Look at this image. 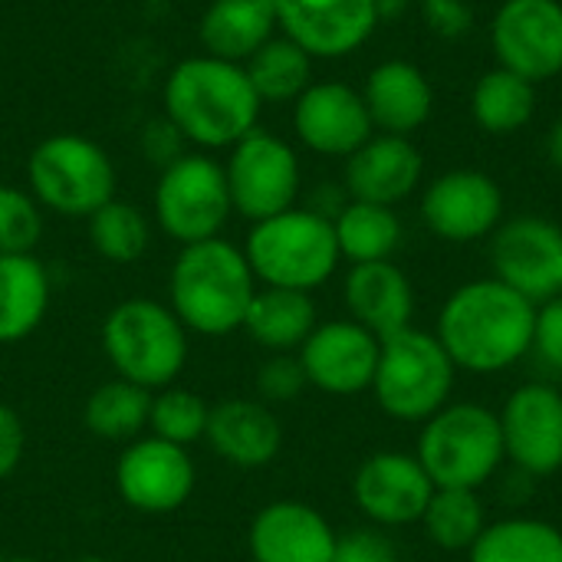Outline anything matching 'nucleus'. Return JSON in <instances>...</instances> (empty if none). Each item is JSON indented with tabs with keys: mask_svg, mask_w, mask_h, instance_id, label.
I'll return each mask as SVG.
<instances>
[{
	"mask_svg": "<svg viewBox=\"0 0 562 562\" xmlns=\"http://www.w3.org/2000/svg\"><path fill=\"white\" fill-rule=\"evenodd\" d=\"M342 300L349 319H356L379 339L408 329L415 316V286L408 273L392 260L352 263L342 280Z\"/></svg>",
	"mask_w": 562,
	"mask_h": 562,
	"instance_id": "23",
	"label": "nucleus"
},
{
	"mask_svg": "<svg viewBox=\"0 0 562 562\" xmlns=\"http://www.w3.org/2000/svg\"><path fill=\"white\" fill-rule=\"evenodd\" d=\"M0 562H43V560H36V557H10V560H0Z\"/></svg>",
	"mask_w": 562,
	"mask_h": 562,
	"instance_id": "46",
	"label": "nucleus"
},
{
	"mask_svg": "<svg viewBox=\"0 0 562 562\" xmlns=\"http://www.w3.org/2000/svg\"><path fill=\"white\" fill-rule=\"evenodd\" d=\"M165 119L198 148H234L260 122V95L240 63L217 56L181 59L161 89Z\"/></svg>",
	"mask_w": 562,
	"mask_h": 562,
	"instance_id": "2",
	"label": "nucleus"
},
{
	"mask_svg": "<svg viewBox=\"0 0 562 562\" xmlns=\"http://www.w3.org/2000/svg\"><path fill=\"white\" fill-rule=\"evenodd\" d=\"M234 214L224 165L211 155H181L175 165L161 168L155 184V217L158 227L181 247L221 237Z\"/></svg>",
	"mask_w": 562,
	"mask_h": 562,
	"instance_id": "9",
	"label": "nucleus"
},
{
	"mask_svg": "<svg viewBox=\"0 0 562 562\" xmlns=\"http://www.w3.org/2000/svg\"><path fill=\"white\" fill-rule=\"evenodd\" d=\"M227 151L231 155L224 161V175L234 214L257 224L296 207V198L303 191V168L290 142L273 132L254 128Z\"/></svg>",
	"mask_w": 562,
	"mask_h": 562,
	"instance_id": "10",
	"label": "nucleus"
},
{
	"mask_svg": "<svg viewBox=\"0 0 562 562\" xmlns=\"http://www.w3.org/2000/svg\"><path fill=\"white\" fill-rule=\"evenodd\" d=\"M244 69L260 102H270V105L296 102L313 86V56L303 46H296L290 36L267 40L244 63Z\"/></svg>",
	"mask_w": 562,
	"mask_h": 562,
	"instance_id": "32",
	"label": "nucleus"
},
{
	"mask_svg": "<svg viewBox=\"0 0 562 562\" xmlns=\"http://www.w3.org/2000/svg\"><path fill=\"white\" fill-rule=\"evenodd\" d=\"M547 369L562 375V296H553L537 306V326H533V349Z\"/></svg>",
	"mask_w": 562,
	"mask_h": 562,
	"instance_id": "39",
	"label": "nucleus"
},
{
	"mask_svg": "<svg viewBox=\"0 0 562 562\" xmlns=\"http://www.w3.org/2000/svg\"><path fill=\"white\" fill-rule=\"evenodd\" d=\"M468 562H562V530L537 517H507L487 524L468 550Z\"/></svg>",
	"mask_w": 562,
	"mask_h": 562,
	"instance_id": "31",
	"label": "nucleus"
},
{
	"mask_svg": "<svg viewBox=\"0 0 562 562\" xmlns=\"http://www.w3.org/2000/svg\"><path fill=\"white\" fill-rule=\"evenodd\" d=\"M491 263L497 280H504L537 306L560 296L562 227L537 214L504 221L491 234Z\"/></svg>",
	"mask_w": 562,
	"mask_h": 562,
	"instance_id": "12",
	"label": "nucleus"
},
{
	"mask_svg": "<svg viewBox=\"0 0 562 562\" xmlns=\"http://www.w3.org/2000/svg\"><path fill=\"white\" fill-rule=\"evenodd\" d=\"M26 454V425L16 408L0 402V481L16 474Z\"/></svg>",
	"mask_w": 562,
	"mask_h": 562,
	"instance_id": "42",
	"label": "nucleus"
},
{
	"mask_svg": "<svg viewBox=\"0 0 562 562\" xmlns=\"http://www.w3.org/2000/svg\"><path fill=\"white\" fill-rule=\"evenodd\" d=\"M454 375L458 366L451 362L438 336L408 326L382 339L379 369L369 392L389 418L425 425L451 402Z\"/></svg>",
	"mask_w": 562,
	"mask_h": 562,
	"instance_id": "7",
	"label": "nucleus"
},
{
	"mask_svg": "<svg viewBox=\"0 0 562 562\" xmlns=\"http://www.w3.org/2000/svg\"><path fill=\"white\" fill-rule=\"evenodd\" d=\"M247 263L260 286L313 293L333 280L342 263L333 221L310 207H290L257 221L244 240Z\"/></svg>",
	"mask_w": 562,
	"mask_h": 562,
	"instance_id": "5",
	"label": "nucleus"
},
{
	"mask_svg": "<svg viewBox=\"0 0 562 562\" xmlns=\"http://www.w3.org/2000/svg\"><path fill=\"white\" fill-rule=\"evenodd\" d=\"M204 441L224 464L257 471L277 461L283 448V425L260 398H221L211 405Z\"/></svg>",
	"mask_w": 562,
	"mask_h": 562,
	"instance_id": "22",
	"label": "nucleus"
},
{
	"mask_svg": "<svg viewBox=\"0 0 562 562\" xmlns=\"http://www.w3.org/2000/svg\"><path fill=\"white\" fill-rule=\"evenodd\" d=\"M273 36H277L273 0H214L198 23V40L204 53L240 66Z\"/></svg>",
	"mask_w": 562,
	"mask_h": 562,
	"instance_id": "26",
	"label": "nucleus"
},
{
	"mask_svg": "<svg viewBox=\"0 0 562 562\" xmlns=\"http://www.w3.org/2000/svg\"><path fill=\"white\" fill-rule=\"evenodd\" d=\"M362 99L372 125L385 135L412 138V132H418L435 112L431 79L425 76L422 66L408 59L379 63L362 86Z\"/></svg>",
	"mask_w": 562,
	"mask_h": 562,
	"instance_id": "24",
	"label": "nucleus"
},
{
	"mask_svg": "<svg viewBox=\"0 0 562 562\" xmlns=\"http://www.w3.org/2000/svg\"><path fill=\"white\" fill-rule=\"evenodd\" d=\"M277 30L303 46L313 59H342L362 49L379 13L372 0H273Z\"/></svg>",
	"mask_w": 562,
	"mask_h": 562,
	"instance_id": "18",
	"label": "nucleus"
},
{
	"mask_svg": "<svg viewBox=\"0 0 562 562\" xmlns=\"http://www.w3.org/2000/svg\"><path fill=\"white\" fill-rule=\"evenodd\" d=\"M198 487V468L188 448L142 435L119 451L115 491L122 504L142 517H168L181 510Z\"/></svg>",
	"mask_w": 562,
	"mask_h": 562,
	"instance_id": "11",
	"label": "nucleus"
},
{
	"mask_svg": "<svg viewBox=\"0 0 562 562\" xmlns=\"http://www.w3.org/2000/svg\"><path fill=\"white\" fill-rule=\"evenodd\" d=\"M293 132L310 151L323 158H349L375 135V125L362 92L329 79L313 82L293 102Z\"/></svg>",
	"mask_w": 562,
	"mask_h": 562,
	"instance_id": "19",
	"label": "nucleus"
},
{
	"mask_svg": "<svg viewBox=\"0 0 562 562\" xmlns=\"http://www.w3.org/2000/svg\"><path fill=\"white\" fill-rule=\"evenodd\" d=\"M151 392L125 379H109L95 385L82 405V425L99 441L128 445L148 431Z\"/></svg>",
	"mask_w": 562,
	"mask_h": 562,
	"instance_id": "29",
	"label": "nucleus"
},
{
	"mask_svg": "<svg viewBox=\"0 0 562 562\" xmlns=\"http://www.w3.org/2000/svg\"><path fill=\"white\" fill-rule=\"evenodd\" d=\"M316 326H319V313L313 293L257 286L240 329L250 336L254 346L267 352H300V346L310 339Z\"/></svg>",
	"mask_w": 562,
	"mask_h": 562,
	"instance_id": "27",
	"label": "nucleus"
},
{
	"mask_svg": "<svg viewBox=\"0 0 562 562\" xmlns=\"http://www.w3.org/2000/svg\"><path fill=\"white\" fill-rule=\"evenodd\" d=\"M547 155H550V161L557 165L562 171V115L550 125V135H547Z\"/></svg>",
	"mask_w": 562,
	"mask_h": 562,
	"instance_id": "44",
	"label": "nucleus"
},
{
	"mask_svg": "<svg viewBox=\"0 0 562 562\" xmlns=\"http://www.w3.org/2000/svg\"><path fill=\"white\" fill-rule=\"evenodd\" d=\"M415 458L435 487L481 491L507 461L497 412L481 402H448L422 425Z\"/></svg>",
	"mask_w": 562,
	"mask_h": 562,
	"instance_id": "6",
	"label": "nucleus"
},
{
	"mask_svg": "<svg viewBox=\"0 0 562 562\" xmlns=\"http://www.w3.org/2000/svg\"><path fill=\"white\" fill-rule=\"evenodd\" d=\"M537 303L497 277L458 286L441 313L435 336L461 372L491 375L517 366L533 349Z\"/></svg>",
	"mask_w": 562,
	"mask_h": 562,
	"instance_id": "1",
	"label": "nucleus"
},
{
	"mask_svg": "<svg viewBox=\"0 0 562 562\" xmlns=\"http://www.w3.org/2000/svg\"><path fill=\"white\" fill-rule=\"evenodd\" d=\"M306 372L300 366V356L296 352H270L260 366H257V375H254V392L263 405H286V402H296L306 389Z\"/></svg>",
	"mask_w": 562,
	"mask_h": 562,
	"instance_id": "37",
	"label": "nucleus"
},
{
	"mask_svg": "<svg viewBox=\"0 0 562 562\" xmlns=\"http://www.w3.org/2000/svg\"><path fill=\"white\" fill-rule=\"evenodd\" d=\"M184 145H188L184 135H181L168 119H155V122H148L145 132H142V151H145V158H148L151 165H161V168H168V165H175L181 155H188Z\"/></svg>",
	"mask_w": 562,
	"mask_h": 562,
	"instance_id": "41",
	"label": "nucleus"
},
{
	"mask_svg": "<svg viewBox=\"0 0 562 562\" xmlns=\"http://www.w3.org/2000/svg\"><path fill=\"white\" fill-rule=\"evenodd\" d=\"M86 221H89V244L102 260L122 267V263H135L148 254L151 224L135 204L112 198Z\"/></svg>",
	"mask_w": 562,
	"mask_h": 562,
	"instance_id": "34",
	"label": "nucleus"
},
{
	"mask_svg": "<svg viewBox=\"0 0 562 562\" xmlns=\"http://www.w3.org/2000/svg\"><path fill=\"white\" fill-rule=\"evenodd\" d=\"M333 524L303 501H273L260 507L247 530V553L254 562H333Z\"/></svg>",
	"mask_w": 562,
	"mask_h": 562,
	"instance_id": "20",
	"label": "nucleus"
},
{
	"mask_svg": "<svg viewBox=\"0 0 562 562\" xmlns=\"http://www.w3.org/2000/svg\"><path fill=\"white\" fill-rule=\"evenodd\" d=\"M372 3H375L379 23H395V20H402L412 10L415 0H372Z\"/></svg>",
	"mask_w": 562,
	"mask_h": 562,
	"instance_id": "43",
	"label": "nucleus"
},
{
	"mask_svg": "<svg viewBox=\"0 0 562 562\" xmlns=\"http://www.w3.org/2000/svg\"><path fill=\"white\" fill-rule=\"evenodd\" d=\"M257 286L244 247L211 237L178 250L168 273V306L188 333L224 339L244 326Z\"/></svg>",
	"mask_w": 562,
	"mask_h": 562,
	"instance_id": "3",
	"label": "nucleus"
},
{
	"mask_svg": "<svg viewBox=\"0 0 562 562\" xmlns=\"http://www.w3.org/2000/svg\"><path fill=\"white\" fill-rule=\"evenodd\" d=\"M53 303L49 270L36 254H0V346L30 339Z\"/></svg>",
	"mask_w": 562,
	"mask_h": 562,
	"instance_id": "25",
	"label": "nucleus"
},
{
	"mask_svg": "<svg viewBox=\"0 0 562 562\" xmlns=\"http://www.w3.org/2000/svg\"><path fill=\"white\" fill-rule=\"evenodd\" d=\"M425 178V158L405 135L375 132L362 148L346 158V191L352 201L395 207L418 191Z\"/></svg>",
	"mask_w": 562,
	"mask_h": 562,
	"instance_id": "21",
	"label": "nucleus"
},
{
	"mask_svg": "<svg viewBox=\"0 0 562 562\" xmlns=\"http://www.w3.org/2000/svg\"><path fill=\"white\" fill-rule=\"evenodd\" d=\"M336 244L342 260L349 263H375L392 260L402 247V221L395 207L369 204V201H349L333 217Z\"/></svg>",
	"mask_w": 562,
	"mask_h": 562,
	"instance_id": "30",
	"label": "nucleus"
},
{
	"mask_svg": "<svg viewBox=\"0 0 562 562\" xmlns=\"http://www.w3.org/2000/svg\"><path fill=\"white\" fill-rule=\"evenodd\" d=\"M207 418H211V402L191 389H181L178 382L151 392L148 435H155L161 441H171L178 448H191L194 441H204Z\"/></svg>",
	"mask_w": 562,
	"mask_h": 562,
	"instance_id": "35",
	"label": "nucleus"
},
{
	"mask_svg": "<svg viewBox=\"0 0 562 562\" xmlns=\"http://www.w3.org/2000/svg\"><path fill=\"white\" fill-rule=\"evenodd\" d=\"M188 336L168 303L132 296L105 313L99 342L115 379L158 392L181 379L191 352Z\"/></svg>",
	"mask_w": 562,
	"mask_h": 562,
	"instance_id": "4",
	"label": "nucleus"
},
{
	"mask_svg": "<svg viewBox=\"0 0 562 562\" xmlns=\"http://www.w3.org/2000/svg\"><path fill=\"white\" fill-rule=\"evenodd\" d=\"M560 296H562V290H560Z\"/></svg>",
	"mask_w": 562,
	"mask_h": 562,
	"instance_id": "47",
	"label": "nucleus"
},
{
	"mask_svg": "<svg viewBox=\"0 0 562 562\" xmlns=\"http://www.w3.org/2000/svg\"><path fill=\"white\" fill-rule=\"evenodd\" d=\"M72 562H115V560H109V557H79V560H72Z\"/></svg>",
	"mask_w": 562,
	"mask_h": 562,
	"instance_id": "45",
	"label": "nucleus"
},
{
	"mask_svg": "<svg viewBox=\"0 0 562 562\" xmlns=\"http://www.w3.org/2000/svg\"><path fill=\"white\" fill-rule=\"evenodd\" d=\"M425 227L448 244H474L504 224V191L477 168H451L422 194Z\"/></svg>",
	"mask_w": 562,
	"mask_h": 562,
	"instance_id": "14",
	"label": "nucleus"
},
{
	"mask_svg": "<svg viewBox=\"0 0 562 562\" xmlns=\"http://www.w3.org/2000/svg\"><path fill=\"white\" fill-rule=\"evenodd\" d=\"M507 461L530 474L550 477L562 468V392L547 382H527L497 412Z\"/></svg>",
	"mask_w": 562,
	"mask_h": 562,
	"instance_id": "15",
	"label": "nucleus"
},
{
	"mask_svg": "<svg viewBox=\"0 0 562 562\" xmlns=\"http://www.w3.org/2000/svg\"><path fill=\"white\" fill-rule=\"evenodd\" d=\"M382 339L356 319L319 323L300 346V366L306 382L326 395H362L372 389L379 369Z\"/></svg>",
	"mask_w": 562,
	"mask_h": 562,
	"instance_id": "17",
	"label": "nucleus"
},
{
	"mask_svg": "<svg viewBox=\"0 0 562 562\" xmlns=\"http://www.w3.org/2000/svg\"><path fill=\"white\" fill-rule=\"evenodd\" d=\"M333 562H398V553L382 527H356L336 537Z\"/></svg>",
	"mask_w": 562,
	"mask_h": 562,
	"instance_id": "38",
	"label": "nucleus"
},
{
	"mask_svg": "<svg viewBox=\"0 0 562 562\" xmlns=\"http://www.w3.org/2000/svg\"><path fill=\"white\" fill-rule=\"evenodd\" d=\"M26 184L40 207L59 217H89L115 198V165L92 138L59 132L30 151Z\"/></svg>",
	"mask_w": 562,
	"mask_h": 562,
	"instance_id": "8",
	"label": "nucleus"
},
{
	"mask_svg": "<svg viewBox=\"0 0 562 562\" xmlns=\"http://www.w3.org/2000/svg\"><path fill=\"white\" fill-rule=\"evenodd\" d=\"M497 66L550 82L562 72V0H504L491 23Z\"/></svg>",
	"mask_w": 562,
	"mask_h": 562,
	"instance_id": "13",
	"label": "nucleus"
},
{
	"mask_svg": "<svg viewBox=\"0 0 562 562\" xmlns=\"http://www.w3.org/2000/svg\"><path fill=\"white\" fill-rule=\"evenodd\" d=\"M418 7L428 30L445 40H458L474 30V7L468 0H418Z\"/></svg>",
	"mask_w": 562,
	"mask_h": 562,
	"instance_id": "40",
	"label": "nucleus"
},
{
	"mask_svg": "<svg viewBox=\"0 0 562 562\" xmlns=\"http://www.w3.org/2000/svg\"><path fill=\"white\" fill-rule=\"evenodd\" d=\"M471 115L487 135H517L537 115V82L494 66L471 89Z\"/></svg>",
	"mask_w": 562,
	"mask_h": 562,
	"instance_id": "28",
	"label": "nucleus"
},
{
	"mask_svg": "<svg viewBox=\"0 0 562 562\" xmlns=\"http://www.w3.org/2000/svg\"><path fill=\"white\" fill-rule=\"evenodd\" d=\"M43 237V207L16 184H0V254H33Z\"/></svg>",
	"mask_w": 562,
	"mask_h": 562,
	"instance_id": "36",
	"label": "nucleus"
},
{
	"mask_svg": "<svg viewBox=\"0 0 562 562\" xmlns=\"http://www.w3.org/2000/svg\"><path fill=\"white\" fill-rule=\"evenodd\" d=\"M435 484L422 461L405 451L369 454L352 477V501L372 527L422 524Z\"/></svg>",
	"mask_w": 562,
	"mask_h": 562,
	"instance_id": "16",
	"label": "nucleus"
},
{
	"mask_svg": "<svg viewBox=\"0 0 562 562\" xmlns=\"http://www.w3.org/2000/svg\"><path fill=\"white\" fill-rule=\"evenodd\" d=\"M428 540L448 553H468L487 530V510L481 491L435 487L428 510L422 517Z\"/></svg>",
	"mask_w": 562,
	"mask_h": 562,
	"instance_id": "33",
	"label": "nucleus"
}]
</instances>
